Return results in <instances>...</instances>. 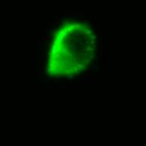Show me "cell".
I'll return each instance as SVG.
<instances>
[{"label":"cell","mask_w":146,"mask_h":146,"mask_svg":"<svg viewBox=\"0 0 146 146\" xmlns=\"http://www.w3.org/2000/svg\"><path fill=\"white\" fill-rule=\"evenodd\" d=\"M57 50L61 54L62 57L68 56V54H69V52H70V50H69V46L66 44V42L61 43L60 45H58Z\"/></svg>","instance_id":"obj_1"},{"label":"cell","mask_w":146,"mask_h":146,"mask_svg":"<svg viewBox=\"0 0 146 146\" xmlns=\"http://www.w3.org/2000/svg\"><path fill=\"white\" fill-rule=\"evenodd\" d=\"M46 80H47V81H49L50 82H52V81H51L50 79H49V78H46Z\"/></svg>","instance_id":"obj_16"},{"label":"cell","mask_w":146,"mask_h":146,"mask_svg":"<svg viewBox=\"0 0 146 146\" xmlns=\"http://www.w3.org/2000/svg\"><path fill=\"white\" fill-rule=\"evenodd\" d=\"M50 59H54V60H62V56H61V54L59 52L58 50L56 51V53L54 55V56H50Z\"/></svg>","instance_id":"obj_2"},{"label":"cell","mask_w":146,"mask_h":146,"mask_svg":"<svg viewBox=\"0 0 146 146\" xmlns=\"http://www.w3.org/2000/svg\"><path fill=\"white\" fill-rule=\"evenodd\" d=\"M90 39H92V40H95V39H97V36L96 35H90Z\"/></svg>","instance_id":"obj_10"},{"label":"cell","mask_w":146,"mask_h":146,"mask_svg":"<svg viewBox=\"0 0 146 146\" xmlns=\"http://www.w3.org/2000/svg\"><path fill=\"white\" fill-rule=\"evenodd\" d=\"M82 22H84L86 25H88L89 23H91L92 22V20H90V19H81Z\"/></svg>","instance_id":"obj_7"},{"label":"cell","mask_w":146,"mask_h":146,"mask_svg":"<svg viewBox=\"0 0 146 146\" xmlns=\"http://www.w3.org/2000/svg\"><path fill=\"white\" fill-rule=\"evenodd\" d=\"M46 70H47V72H48L49 75H53L54 73H56V70L54 68L48 67V68H46Z\"/></svg>","instance_id":"obj_3"},{"label":"cell","mask_w":146,"mask_h":146,"mask_svg":"<svg viewBox=\"0 0 146 146\" xmlns=\"http://www.w3.org/2000/svg\"><path fill=\"white\" fill-rule=\"evenodd\" d=\"M51 39V37L50 36V35H44L42 37V42H44V41H46V40H50Z\"/></svg>","instance_id":"obj_5"},{"label":"cell","mask_w":146,"mask_h":146,"mask_svg":"<svg viewBox=\"0 0 146 146\" xmlns=\"http://www.w3.org/2000/svg\"><path fill=\"white\" fill-rule=\"evenodd\" d=\"M70 48H71L72 50H74V49H75V47H74V45H73L72 44H70Z\"/></svg>","instance_id":"obj_15"},{"label":"cell","mask_w":146,"mask_h":146,"mask_svg":"<svg viewBox=\"0 0 146 146\" xmlns=\"http://www.w3.org/2000/svg\"><path fill=\"white\" fill-rule=\"evenodd\" d=\"M84 61H85V66L88 67V64H89V63H90V61H91V59H85V60H84Z\"/></svg>","instance_id":"obj_8"},{"label":"cell","mask_w":146,"mask_h":146,"mask_svg":"<svg viewBox=\"0 0 146 146\" xmlns=\"http://www.w3.org/2000/svg\"><path fill=\"white\" fill-rule=\"evenodd\" d=\"M91 44H95V41H94V40H92V41H91Z\"/></svg>","instance_id":"obj_17"},{"label":"cell","mask_w":146,"mask_h":146,"mask_svg":"<svg viewBox=\"0 0 146 146\" xmlns=\"http://www.w3.org/2000/svg\"><path fill=\"white\" fill-rule=\"evenodd\" d=\"M96 67H97V65H96V64H94V65H92V66L91 70H92V71H93V70H95V68H96Z\"/></svg>","instance_id":"obj_11"},{"label":"cell","mask_w":146,"mask_h":146,"mask_svg":"<svg viewBox=\"0 0 146 146\" xmlns=\"http://www.w3.org/2000/svg\"><path fill=\"white\" fill-rule=\"evenodd\" d=\"M76 66V67H78V68H80V69H87V68H88V67L85 66V64H83V63H82V64L77 63Z\"/></svg>","instance_id":"obj_4"},{"label":"cell","mask_w":146,"mask_h":146,"mask_svg":"<svg viewBox=\"0 0 146 146\" xmlns=\"http://www.w3.org/2000/svg\"><path fill=\"white\" fill-rule=\"evenodd\" d=\"M79 72H88V69H81L80 71H78Z\"/></svg>","instance_id":"obj_12"},{"label":"cell","mask_w":146,"mask_h":146,"mask_svg":"<svg viewBox=\"0 0 146 146\" xmlns=\"http://www.w3.org/2000/svg\"><path fill=\"white\" fill-rule=\"evenodd\" d=\"M86 50H90V51H93V50H94V49H93V48H92V47H91L90 45H88V47L86 48Z\"/></svg>","instance_id":"obj_9"},{"label":"cell","mask_w":146,"mask_h":146,"mask_svg":"<svg viewBox=\"0 0 146 146\" xmlns=\"http://www.w3.org/2000/svg\"><path fill=\"white\" fill-rule=\"evenodd\" d=\"M88 57H89V59H93L95 58V56H92V55H88Z\"/></svg>","instance_id":"obj_14"},{"label":"cell","mask_w":146,"mask_h":146,"mask_svg":"<svg viewBox=\"0 0 146 146\" xmlns=\"http://www.w3.org/2000/svg\"><path fill=\"white\" fill-rule=\"evenodd\" d=\"M48 47H49V48H51V44H50V43L48 44Z\"/></svg>","instance_id":"obj_18"},{"label":"cell","mask_w":146,"mask_h":146,"mask_svg":"<svg viewBox=\"0 0 146 146\" xmlns=\"http://www.w3.org/2000/svg\"><path fill=\"white\" fill-rule=\"evenodd\" d=\"M53 43L54 44H58V40L56 39H55V40H53Z\"/></svg>","instance_id":"obj_13"},{"label":"cell","mask_w":146,"mask_h":146,"mask_svg":"<svg viewBox=\"0 0 146 146\" xmlns=\"http://www.w3.org/2000/svg\"><path fill=\"white\" fill-rule=\"evenodd\" d=\"M85 34H86L87 36H90V35H92V31L91 29H87V31H85Z\"/></svg>","instance_id":"obj_6"}]
</instances>
